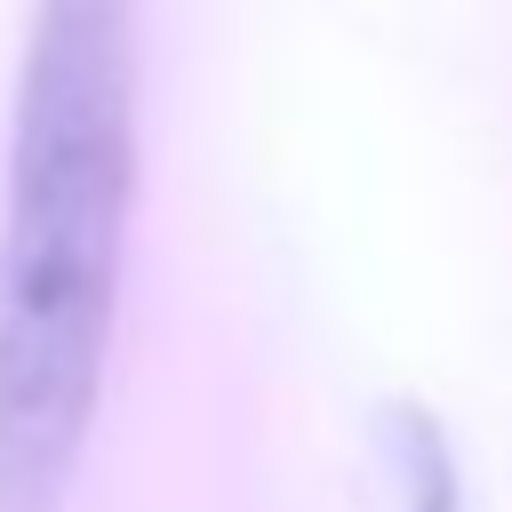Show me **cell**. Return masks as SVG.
<instances>
[{
    "instance_id": "cell-1",
    "label": "cell",
    "mask_w": 512,
    "mask_h": 512,
    "mask_svg": "<svg viewBox=\"0 0 512 512\" xmlns=\"http://www.w3.org/2000/svg\"><path fill=\"white\" fill-rule=\"evenodd\" d=\"M136 208V0H40L0 216V512H64Z\"/></svg>"
}]
</instances>
